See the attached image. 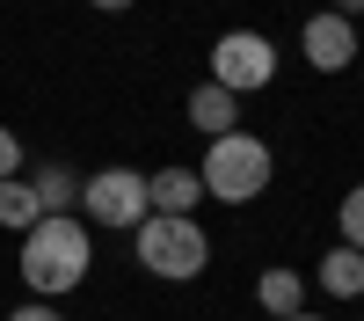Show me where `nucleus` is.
I'll use <instances>...</instances> for the list:
<instances>
[{"label":"nucleus","instance_id":"1","mask_svg":"<svg viewBox=\"0 0 364 321\" xmlns=\"http://www.w3.org/2000/svg\"><path fill=\"white\" fill-rule=\"evenodd\" d=\"M87 256H95L87 219H73V212H44L37 226L22 233L15 270H22V285H29V300H66V292L87 278Z\"/></svg>","mask_w":364,"mask_h":321},{"label":"nucleus","instance_id":"2","mask_svg":"<svg viewBox=\"0 0 364 321\" xmlns=\"http://www.w3.org/2000/svg\"><path fill=\"white\" fill-rule=\"evenodd\" d=\"M269 175H277V154H269V139H255V132L204 139V161H197L204 197H219V204H255V197L269 190Z\"/></svg>","mask_w":364,"mask_h":321},{"label":"nucleus","instance_id":"3","mask_svg":"<svg viewBox=\"0 0 364 321\" xmlns=\"http://www.w3.org/2000/svg\"><path fill=\"white\" fill-rule=\"evenodd\" d=\"M132 256H139V270H146V278L190 285V278H204V263H211V241H204V226H197V219L146 212V219L132 226Z\"/></svg>","mask_w":364,"mask_h":321},{"label":"nucleus","instance_id":"4","mask_svg":"<svg viewBox=\"0 0 364 321\" xmlns=\"http://www.w3.org/2000/svg\"><path fill=\"white\" fill-rule=\"evenodd\" d=\"M211 80H219L226 95H255V88L277 80V44H269L262 29H226V37L211 44Z\"/></svg>","mask_w":364,"mask_h":321},{"label":"nucleus","instance_id":"5","mask_svg":"<svg viewBox=\"0 0 364 321\" xmlns=\"http://www.w3.org/2000/svg\"><path fill=\"white\" fill-rule=\"evenodd\" d=\"M80 212L87 226H117V233H132L154 204H146V175L139 168H102V175H87L80 183Z\"/></svg>","mask_w":364,"mask_h":321},{"label":"nucleus","instance_id":"6","mask_svg":"<svg viewBox=\"0 0 364 321\" xmlns=\"http://www.w3.org/2000/svg\"><path fill=\"white\" fill-rule=\"evenodd\" d=\"M299 51H306L314 73H350L364 37H357V22H343L336 8H321V15H306V29H299Z\"/></svg>","mask_w":364,"mask_h":321},{"label":"nucleus","instance_id":"7","mask_svg":"<svg viewBox=\"0 0 364 321\" xmlns=\"http://www.w3.org/2000/svg\"><path fill=\"white\" fill-rule=\"evenodd\" d=\"M182 110H190V125H197L204 139H226V132H240V95H226L219 80H197Z\"/></svg>","mask_w":364,"mask_h":321},{"label":"nucleus","instance_id":"8","mask_svg":"<svg viewBox=\"0 0 364 321\" xmlns=\"http://www.w3.org/2000/svg\"><path fill=\"white\" fill-rule=\"evenodd\" d=\"M146 204L168 219H190L197 204H204V183H197V168H161V175H146Z\"/></svg>","mask_w":364,"mask_h":321},{"label":"nucleus","instance_id":"9","mask_svg":"<svg viewBox=\"0 0 364 321\" xmlns=\"http://www.w3.org/2000/svg\"><path fill=\"white\" fill-rule=\"evenodd\" d=\"M314 285L328 292V300H364V256L336 241V248H328V256L314 263Z\"/></svg>","mask_w":364,"mask_h":321},{"label":"nucleus","instance_id":"10","mask_svg":"<svg viewBox=\"0 0 364 321\" xmlns=\"http://www.w3.org/2000/svg\"><path fill=\"white\" fill-rule=\"evenodd\" d=\"M255 300H262V314H306V278L299 270H284V263H269V270L255 278Z\"/></svg>","mask_w":364,"mask_h":321},{"label":"nucleus","instance_id":"11","mask_svg":"<svg viewBox=\"0 0 364 321\" xmlns=\"http://www.w3.org/2000/svg\"><path fill=\"white\" fill-rule=\"evenodd\" d=\"M44 219V204H37V190L22 183V175H8V183H0V226H15V233H29Z\"/></svg>","mask_w":364,"mask_h":321},{"label":"nucleus","instance_id":"12","mask_svg":"<svg viewBox=\"0 0 364 321\" xmlns=\"http://www.w3.org/2000/svg\"><path fill=\"white\" fill-rule=\"evenodd\" d=\"M29 190H37V204H44V212H66V204H80V175H73L66 161H51Z\"/></svg>","mask_w":364,"mask_h":321},{"label":"nucleus","instance_id":"13","mask_svg":"<svg viewBox=\"0 0 364 321\" xmlns=\"http://www.w3.org/2000/svg\"><path fill=\"white\" fill-rule=\"evenodd\" d=\"M336 233H343V248H357V256H364V183H350V190H343V204H336Z\"/></svg>","mask_w":364,"mask_h":321},{"label":"nucleus","instance_id":"14","mask_svg":"<svg viewBox=\"0 0 364 321\" xmlns=\"http://www.w3.org/2000/svg\"><path fill=\"white\" fill-rule=\"evenodd\" d=\"M8 175H22V139L0 125V183H8Z\"/></svg>","mask_w":364,"mask_h":321},{"label":"nucleus","instance_id":"15","mask_svg":"<svg viewBox=\"0 0 364 321\" xmlns=\"http://www.w3.org/2000/svg\"><path fill=\"white\" fill-rule=\"evenodd\" d=\"M8 321H66V314H58V307H51V300H22V307H15V314H8Z\"/></svg>","mask_w":364,"mask_h":321},{"label":"nucleus","instance_id":"16","mask_svg":"<svg viewBox=\"0 0 364 321\" xmlns=\"http://www.w3.org/2000/svg\"><path fill=\"white\" fill-rule=\"evenodd\" d=\"M328 8H336L343 22H357V15H364V0H328Z\"/></svg>","mask_w":364,"mask_h":321},{"label":"nucleus","instance_id":"17","mask_svg":"<svg viewBox=\"0 0 364 321\" xmlns=\"http://www.w3.org/2000/svg\"><path fill=\"white\" fill-rule=\"evenodd\" d=\"M87 8H102V15H124V8H132V0H87Z\"/></svg>","mask_w":364,"mask_h":321},{"label":"nucleus","instance_id":"18","mask_svg":"<svg viewBox=\"0 0 364 321\" xmlns=\"http://www.w3.org/2000/svg\"><path fill=\"white\" fill-rule=\"evenodd\" d=\"M284 321H328V314H284Z\"/></svg>","mask_w":364,"mask_h":321}]
</instances>
